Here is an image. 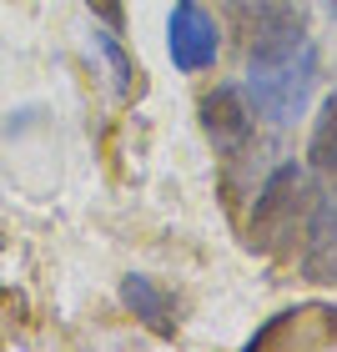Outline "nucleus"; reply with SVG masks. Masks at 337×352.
<instances>
[{
  "label": "nucleus",
  "instance_id": "f257e3e1",
  "mask_svg": "<svg viewBox=\"0 0 337 352\" xmlns=\"http://www.w3.org/2000/svg\"><path fill=\"white\" fill-rule=\"evenodd\" d=\"M232 21H237V36H242V56L252 71L262 66H277L292 51L307 45V21H302L297 6L287 0H232Z\"/></svg>",
  "mask_w": 337,
  "mask_h": 352
},
{
  "label": "nucleus",
  "instance_id": "f03ea898",
  "mask_svg": "<svg viewBox=\"0 0 337 352\" xmlns=\"http://www.w3.org/2000/svg\"><path fill=\"white\" fill-rule=\"evenodd\" d=\"M302 217H307V182H302V171H297L292 162H282V166L262 182V191H257V201H252L247 247L277 252L287 236H292V227H297Z\"/></svg>",
  "mask_w": 337,
  "mask_h": 352
},
{
  "label": "nucleus",
  "instance_id": "7ed1b4c3",
  "mask_svg": "<svg viewBox=\"0 0 337 352\" xmlns=\"http://www.w3.org/2000/svg\"><path fill=\"white\" fill-rule=\"evenodd\" d=\"M312 81H317V51H312V45H302V51H292L287 60H277V66H262V71L247 76L252 111H257V116H267L272 126L297 121L302 106H307Z\"/></svg>",
  "mask_w": 337,
  "mask_h": 352
},
{
  "label": "nucleus",
  "instance_id": "20e7f679",
  "mask_svg": "<svg viewBox=\"0 0 337 352\" xmlns=\"http://www.w3.org/2000/svg\"><path fill=\"white\" fill-rule=\"evenodd\" d=\"M217 21L206 15L197 0H171V15H166V56L176 71H206L217 60Z\"/></svg>",
  "mask_w": 337,
  "mask_h": 352
},
{
  "label": "nucleus",
  "instance_id": "39448f33",
  "mask_svg": "<svg viewBox=\"0 0 337 352\" xmlns=\"http://www.w3.org/2000/svg\"><path fill=\"white\" fill-rule=\"evenodd\" d=\"M202 131L212 136L217 151L237 156L252 141V106L242 86H217L212 96H202Z\"/></svg>",
  "mask_w": 337,
  "mask_h": 352
},
{
  "label": "nucleus",
  "instance_id": "423d86ee",
  "mask_svg": "<svg viewBox=\"0 0 337 352\" xmlns=\"http://www.w3.org/2000/svg\"><path fill=\"white\" fill-rule=\"evenodd\" d=\"M302 277L337 287V191H327L323 206L307 217V247H302Z\"/></svg>",
  "mask_w": 337,
  "mask_h": 352
},
{
  "label": "nucleus",
  "instance_id": "0eeeda50",
  "mask_svg": "<svg viewBox=\"0 0 337 352\" xmlns=\"http://www.w3.org/2000/svg\"><path fill=\"white\" fill-rule=\"evenodd\" d=\"M121 302L131 307V317L141 327H151L156 338H171L176 332V302L162 282H151V277H141V272H131V277L121 282Z\"/></svg>",
  "mask_w": 337,
  "mask_h": 352
},
{
  "label": "nucleus",
  "instance_id": "6e6552de",
  "mask_svg": "<svg viewBox=\"0 0 337 352\" xmlns=\"http://www.w3.org/2000/svg\"><path fill=\"white\" fill-rule=\"evenodd\" d=\"M307 162H312V171H337V86L323 96V106H317Z\"/></svg>",
  "mask_w": 337,
  "mask_h": 352
},
{
  "label": "nucleus",
  "instance_id": "1a4fd4ad",
  "mask_svg": "<svg viewBox=\"0 0 337 352\" xmlns=\"http://www.w3.org/2000/svg\"><path fill=\"white\" fill-rule=\"evenodd\" d=\"M96 51L106 56L111 76H116V96H141V91H146V81H141V66L126 56V45L116 41V30H101V36H96Z\"/></svg>",
  "mask_w": 337,
  "mask_h": 352
},
{
  "label": "nucleus",
  "instance_id": "9d476101",
  "mask_svg": "<svg viewBox=\"0 0 337 352\" xmlns=\"http://www.w3.org/2000/svg\"><path fill=\"white\" fill-rule=\"evenodd\" d=\"M86 6L101 15V21L111 25V30H121V21H126V10H121V0H86Z\"/></svg>",
  "mask_w": 337,
  "mask_h": 352
},
{
  "label": "nucleus",
  "instance_id": "9b49d317",
  "mask_svg": "<svg viewBox=\"0 0 337 352\" xmlns=\"http://www.w3.org/2000/svg\"><path fill=\"white\" fill-rule=\"evenodd\" d=\"M327 10H332V21H337V0H327Z\"/></svg>",
  "mask_w": 337,
  "mask_h": 352
}]
</instances>
